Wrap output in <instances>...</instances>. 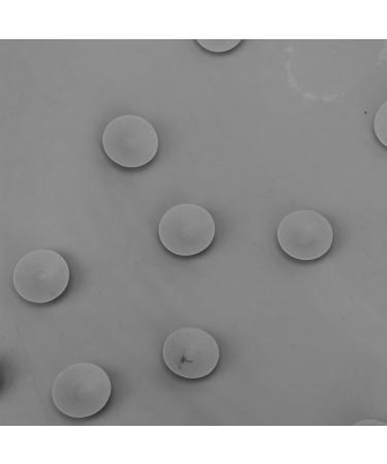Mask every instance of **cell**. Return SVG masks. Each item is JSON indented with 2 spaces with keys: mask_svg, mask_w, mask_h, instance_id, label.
<instances>
[{
  "mask_svg": "<svg viewBox=\"0 0 387 464\" xmlns=\"http://www.w3.org/2000/svg\"><path fill=\"white\" fill-rule=\"evenodd\" d=\"M113 393L108 372L94 363H74L58 373L52 401L65 416L84 419L106 408Z\"/></svg>",
  "mask_w": 387,
  "mask_h": 464,
  "instance_id": "1",
  "label": "cell"
},
{
  "mask_svg": "<svg viewBox=\"0 0 387 464\" xmlns=\"http://www.w3.org/2000/svg\"><path fill=\"white\" fill-rule=\"evenodd\" d=\"M71 282L69 262L54 250L37 249L22 256L13 271V285L24 301L49 304L61 297Z\"/></svg>",
  "mask_w": 387,
  "mask_h": 464,
  "instance_id": "2",
  "label": "cell"
},
{
  "mask_svg": "<svg viewBox=\"0 0 387 464\" xmlns=\"http://www.w3.org/2000/svg\"><path fill=\"white\" fill-rule=\"evenodd\" d=\"M216 224L212 214L196 204H179L163 214L159 226L160 243L176 256L192 257L212 245Z\"/></svg>",
  "mask_w": 387,
  "mask_h": 464,
  "instance_id": "3",
  "label": "cell"
},
{
  "mask_svg": "<svg viewBox=\"0 0 387 464\" xmlns=\"http://www.w3.org/2000/svg\"><path fill=\"white\" fill-rule=\"evenodd\" d=\"M219 343L198 327H182L169 334L162 347L167 368L178 377L198 380L210 376L220 362Z\"/></svg>",
  "mask_w": 387,
  "mask_h": 464,
  "instance_id": "4",
  "label": "cell"
},
{
  "mask_svg": "<svg viewBox=\"0 0 387 464\" xmlns=\"http://www.w3.org/2000/svg\"><path fill=\"white\" fill-rule=\"evenodd\" d=\"M102 143L108 159L125 169H140L153 161L160 137L147 119L123 115L111 120L103 130Z\"/></svg>",
  "mask_w": 387,
  "mask_h": 464,
  "instance_id": "5",
  "label": "cell"
},
{
  "mask_svg": "<svg viewBox=\"0 0 387 464\" xmlns=\"http://www.w3.org/2000/svg\"><path fill=\"white\" fill-rule=\"evenodd\" d=\"M280 248L290 258L314 261L332 249L334 227L325 216L314 209H296L283 218L277 228Z\"/></svg>",
  "mask_w": 387,
  "mask_h": 464,
  "instance_id": "6",
  "label": "cell"
},
{
  "mask_svg": "<svg viewBox=\"0 0 387 464\" xmlns=\"http://www.w3.org/2000/svg\"><path fill=\"white\" fill-rule=\"evenodd\" d=\"M199 46L213 53H226L239 46L242 40H198Z\"/></svg>",
  "mask_w": 387,
  "mask_h": 464,
  "instance_id": "7",
  "label": "cell"
},
{
  "mask_svg": "<svg viewBox=\"0 0 387 464\" xmlns=\"http://www.w3.org/2000/svg\"><path fill=\"white\" fill-rule=\"evenodd\" d=\"M375 136L383 146H387V102L382 103L374 118Z\"/></svg>",
  "mask_w": 387,
  "mask_h": 464,
  "instance_id": "8",
  "label": "cell"
}]
</instances>
